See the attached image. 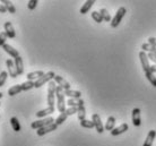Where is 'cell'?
Instances as JSON below:
<instances>
[{
  "label": "cell",
  "mask_w": 156,
  "mask_h": 146,
  "mask_svg": "<svg viewBox=\"0 0 156 146\" xmlns=\"http://www.w3.org/2000/svg\"><path fill=\"white\" fill-rule=\"evenodd\" d=\"M53 80L57 83V85H58V86L62 87L65 91H66V90H70V84L68 83L66 79L63 78V77H61V76L55 75V79H53Z\"/></svg>",
  "instance_id": "obj_11"
},
{
  "label": "cell",
  "mask_w": 156,
  "mask_h": 146,
  "mask_svg": "<svg viewBox=\"0 0 156 146\" xmlns=\"http://www.w3.org/2000/svg\"><path fill=\"white\" fill-rule=\"evenodd\" d=\"M155 137H156V131L155 130H149V133L147 134V137H146V139H145L144 145L143 146H152Z\"/></svg>",
  "instance_id": "obj_18"
},
{
  "label": "cell",
  "mask_w": 156,
  "mask_h": 146,
  "mask_svg": "<svg viewBox=\"0 0 156 146\" xmlns=\"http://www.w3.org/2000/svg\"><path fill=\"white\" fill-rule=\"evenodd\" d=\"M57 83L55 80H51L48 83V96H47V101H48V105L51 108H55V91H57Z\"/></svg>",
  "instance_id": "obj_2"
},
{
  "label": "cell",
  "mask_w": 156,
  "mask_h": 146,
  "mask_svg": "<svg viewBox=\"0 0 156 146\" xmlns=\"http://www.w3.org/2000/svg\"><path fill=\"white\" fill-rule=\"evenodd\" d=\"M65 91H63L62 87L57 86V91H55V98H57V108L58 110L62 113V112H66V105L67 102L65 101Z\"/></svg>",
  "instance_id": "obj_1"
},
{
  "label": "cell",
  "mask_w": 156,
  "mask_h": 146,
  "mask_svg": "<svg viewBox=\"0 0 156 146\" xmlns=\"http://www.w3.org/2000/svg\"><path fill=\"white\" fill-rule=\"evenodd\" d=\"M67 117H68V115H67L66 112H62V113H60V115H59L58 118L55 119V123H57L58 126H60V125H62V123L67 120Z\"/></svg>",
  "instance_id": "obj_29"
},
{
  "label": "cell",
  "mask_w": 156,
  "mask_h": 146,
  "mask_svg": "<svg viewBox=\"0 0 156 146\" xmlns=\"http://www.w3.org/2000/svg\"><path fill=\"white\" fill-rule=\"evenodd\" d=\"M2 49L5 50V52H7L9 55H12V58H17V57H20V52L17 51V49H14L12 45H9V44H5Z\"/></svg>",
  "instance_id": "obj_14"
},
{
  "label": "cell",
  "mask_w": 156,
  "mask_h": 146,
  "mask_svg": "<svg viewBox=\"0 0 156 146\" xmlns=\"http://www.w3.org/2000/svg\"><path fill=\"white\" fill-rule=\"evenodd\" d=\"M128 129H129V126L127 123H121L120 126L117 127V128H114L113 130L111 131V135H112V136H118V135H121V134H123V133H126Z\"/></svg>",
  "instance_id": "obj_13"
},
{
  "label": "cell",
  "mask_w": 156,
  "mask_h": 146,
  "mask_svg": "<svg viewBox=\"0 0 156 146\" xmlns=\"http://www.w3.org/2000/svg\"><path fill=\"white\" fill-rule=\"evenodd\" d=\"M151 71H152L153 74H155V73H156V65H153V66H151Z\"/></svg>",
  "instance_id": "obj_40"
},
{
  "label": "cell",
  "mask_w": 156,
  "mask_h": 146,
  "mask_svg": "<svg viewBox=\"0 0 156 146\" xmlns=\"http://www.w3.org/2000/svg\"><path fill=\"white\" fill-rule=\"evenodd\" d=\"M15 66H16V69H17V74L18 75H23L24 74V63H23V59H22V57H17L15 58Z\"/></svg>",
  "instance_id": "obj_17"
},
{
  "label": "cell",
  "mask_w": 156,
  "mask_h": 146,
  "mask_svg": "<svg viewBox=\"0 0 156 146\" xmlns=\"http://www.w3.org/2000/svg\"><path fill=\"white\" fill-rule=\"evenodd\" d=\"M100 14L101 16L103 17V20H105V22H111V16H110V12L106 10L105 8H102L101 10H100Z\"/></svg>",
  "instance_id": "obj_30"
},
{
  "label": "cell",
  "mask_w": 156,
  "mask_h": 146,
  "mask_svg": "<svg viewBox=\"0 0 156 146\" xmlns=\"http://www.w3.org/2000/svg\"><path fill=\"white\" fill-rule=\"evenodd\" d=\"M139 59H140L141 62V67L144 69V71H151V65H149V59H148V55L145 51L139 52Z\"/></svg>",
  "instance_id": "obj_6"
},
{
  "label": "cell",
  "mask_w": 156,
  "mask_h": 146,
  "mask_svg": "<svg viewBox=\"0 0 156 146\" xmlns=\"http://www.w3.org/2000/svg\"><path fill=\"white\" fill-rule=\"evenodd\" d=\"M55 120L52 117H48V118H43L41 119V120H36V121H33V123H31V127L33 128V129H41V128H43V127L45 126H49V125H51V123H53Z\"/></svg>",
  "instance_id": "obj_4"
},
{
  "label": "cell",
  "mask_w": 156,
  "mask_h": 146,
  "mask_svg": "<svg viewBox=\"0 0 156 146\" xmlns=\"http://www.w3.org/2000/svg\"><path fill=\"white\" fill-rule=\"evenodd\" d=\"M77 117H78V119H79L80 121L85 120V118H86V110H85V107H84V105H80V107H78Z\"/></svg>",
  "instance_id": "obj_27"
},
{
  "label": "cell",
  "mask_w": 156,
  "mask_h": 146,
  "mask_svg": "<svg viewBox=\"0 0 156 146\" xmlns=\"http://www.w3.org/2000/svg\"><path fill=\"white\" fill-rule=\"evenodd\" d=\"M148 43L152 44V45H154V47H156V37H149Z\"/></svg>",
  "instance_id": "obj_38"
},
{
  "label": "cell",
  "mask_w": 156,
  "mask_h": 146,
  "mask_svg": "<svg viewBox=\"0 0 156 146\" xmlns=\"http://www.w3.org/2000/svg\"><path fill=\"white\" fill-rule=\"evenodd\" d=\"M1 4L6 7V9H7L8 12H10V14H15V12H16V8H15V6L12 5V1H8V0H2V1H1Z\"/></svg>",
  "instance_id": "obj_23"
},
{
  "label": "cell",
  "mask_w": 156,
  "mask_h": 146,
  "mask_svg": "<svg viewBox=\"0 0 156 146\" xmlns=\"http://www.w3.org/2000/svg\"><path fill=\"white\" fill-rule=\"evenodd\" d=\"M8 76L9 75H8L7 71H1V73H0V87H2L5 85Z\"/></svg>",
  "instance_id": "obj_33"
},
{
  "label": "cell",
  "mask_w": 156,
  "mask_h": 146,
  "mask_svg": "<svg viewBox=\"0 0 156 146\" xmlns=\"http://www.w3.org/2000/svg\"><path fill=\"white\" fill-rule=\"evenodd\" d=\"M0 12H1V14H5V12H7V9H6V7H5L2 4H0Z\"/></svg>",
  "instance_id": "obj_39"
},
{
  "label": "cell",
  "mask_w": 156,
  "mask_h": 146,
  "mask_svg": "<svg viewBox=\"0 0 156 146\" xmlns=\"http://www.w3.org/2000/svg\"><path fill=\"white\" fill-rule=\"evenodd\" d=\"M147 55H148V59H149V60H152L153 62H154V65H156V55H155V53L148 52Z\"/></svg>",
  "instance_id": "obj_37"
},
{
  "label": "cell",
  "mask_w": 156,
  "mask_h": 146,
  "mask_svg": "<svg viewBox=\"0 0 156 146\" xmlns=\"http://www.w3.org/2000/svg\"><path fill=\"white\" fill-rule=\"evenodd\" d=\"M55 77V74L53 71H48L47 74H44V76H42L37 80H35V88H39V87H41L45 83H49L51 80H53Z\"/></svg>",
  "instance_id": "obj_5"
},
{
  "label": "cell",
  "mask_w": 156,
  "mask_h": 146,
  "mask_svg": "<svg viewBox=\"0 0 156 146\" xmlns=\"http://www.w3.org/2000/svg\"><path fill=\"white\" fill-rule=\"evenodd\" d=\"M133 126H136V127H139L141 123L140 109H138V108H135L133 110Z\"/></svg>",
  "instance_id": "obj_12"
},
{
  "label": "cell",
  "mask_w": 156,
  "mask_h": 146,
  "mask_svg": "<svg viewBox=\"0 0 156 146\" xmlns=\"http://www.w3.org/2000/svg\"><path fill=\"white\" fill-rule=\"evenodd\" d=\"M10 125H12L14 131H16V133L20 131V129H22L20 121H18V119L16 118V117H12V118H10Z\"/></svg>",
  "instance_id": "obj_25"
},
{
  "label": "cell",
  "mask_w": 156,
  "mask_h": 146,
  "mask_svg": "<svg viewBox=\"0 0 156 146\" xmlns=\"http://www.w3.org/2000/svg\"><path fill=\"white\" fill-rule=\"evenodd\" d=\"M92 121L94 123V127L96 128V131H98V134H102L104 131V127H103V123H102L101 117L98 113H94L92 116Z\"/></svg>",
  "instance_id": "obj_7"
},
{
  "label": "cell",
  "mask_w": 156,
  "mask_h": 146,
  "mask_svg": "<svg viewBox=\"0 0 156 146\" xmlns=\"http://www.w3.org/2000/svg\"><path fill=\"white\" fill-rule=\"evenodd\" d=\"M8 39L7 34H6V32H1L0 33V47H4L5 44H6V40Z\"/></svg>",
  "instance_id": "obj_34"
},
{
  "label": "cell",
  "mask_w": 156,
  "mask_h": 146,
  "mask_svg": "<svg viewBox=\"0 0 156 146\" xmlns=\"http://www.w3.org/2000/svg\"><path fill=\"white\" fill-rule=\"evenodd\" d=\"M114 125H115V118L110 116L108 120H106V125H105V129L109 131H112L114 129Z\"/></svg>",
  "instance_id": "obj_24"
},
{
  "label": "cell",
  "mask_w": 156,
  "mask_h": 146,
  "mask_svg": "<svg viewBox=\"0 0 156 146\" xmlns=\"http://www.w3.org/2000/svg\"><path fill=\"white\" fill-rule=\"evenodd\" d=\"M42 76H44V71L42 70H37V71H33V73H28L27 74V80H32V82H35L39 78H41Z\"/></svg>",
  "instance_id": "obj_15"
},
{
  "label": "cell",
  "mask_w": 156,
  "mask_h": 146,
  "mask_svg": "<svg viewBox=\"0 0 156 146\" xmlns=\"http://www.w3.org/2000/svg\"><path fill=\"white\" fill-rule=\"evenodd\" d=\"M126 12H127V9H126L125 7H120L119 9H118L117 12H115V15H114V17L112 18V20H111V26H112V27L115 28L119 26V24L121 23L122 18L125 17Z\"/></svg>",
  "instance_id": "obj_3"
},
{
  "label": "cell",
  "mask_w": 156,
  "mask_h": 146,
  "mask_svg": "<svg viewBox=\"0 0 156 146\" xmlns=\"http://www.w3.org/2000/svg\"><path fill=\"white\" fill-rule=\"evenodd\" d=\"M37 4H39L37 0H30L27 4V8L30 9V10H34V9L36 8V6H37Z\"/></svg>",
  "instance_id": "obj_35"
},
{
  "label": "cell",
  "mask_w": 156,
  "mask_h": 146,
  "mask_svg": "<svg viewBox=\"0 0 156 146\" xmlns=\"http://www.w3.org/2000/svg\"><path fill=\"white\" fill-rule=\"evenodd\" d=\"M20 92H23L22 85H20V84H17V85H14V86L10 87V88L8 90V95H9V96H14V95H16V94H20Z\"/></svg>",
  "instance_id": "obj_20"
},
{
  "label": "cell",
  "mask_w": 156,
  "mask_h": 146,
  "mask_svg": "<svg viewBox=\"0 0 156 146\" xmlns=\"http://www.w3.org/2000/svg\"><path fill=\"white\" fill-rule=\"evenodd\" d=\"M20 85H22V90H23L24 92H26V91H30V90H32L33 87H35V82H32V80H26V82L22 83Z\"/></svg>",
  "instance_id": "obj_26"
},
{
  "label": "cell",
  "mask_w": 156,
  "mask_h": 146,
  "mask_svg": "<svg viewBox=\"0 0 156 146\" xmlns=\"http://www.w3.org/2000/svg\"><path fill=\"white\" fill-rule=\"evenodd\" d=\"M145 76H146V78L149 80V83L152 84L154 87H156V77L154 76V74H153L152 71H146V73H145Z\"/></svg>",
  "instance_id": "obj_28"
},
{
  "label": "cell",
  "mask_w": 156,
  "mask_h": 146,
  "mask_svg": "<svg viewBox=\"0 0 156 146\" xmlns=\"http://www.w3.org/2000/svg\"><path fill=\"white\" fill-rule=\"evenodd\" d=\"M2 96H4V93H2V92H0V99H1Z\"/></svg>",
  "instance_id": "obj_41"
},
{
  "label": "cell",
  "mask_w": 156,
  "mask_h": 146,
  "mask_svg": "<svg viewBox=\"0 0 156 146\" xmlns=\"http://www.w3.org/2000/svg\"><path fill=\"white\" fill-rule=\"evenodd\" d=\"M94 4H95V1H94V0H88V1H86L85 4L83 5V7L80 8V14L84 15V14H86V12H88Z\"/></svg>",
  "instance_id": "obj_22"
},
{
  "label": "cell",
  "mask_w": 156,
  "mask_h": 146,
  "mask_svg": "<svg viewBox=\"0 0 156 146\" xmlns=\"http://www.w3.org/2000/svg\"><path fill=\"white\" fill-rule=\"evenodd\" d=\"M92 18H93V20L98 24L103 22V17L101 16L100 12H92Z\"/></svg>",
  "instance_id": "obj_32"
},
{
  "label": "cell",
  "mask_w": 156,
  "mask_h": 146,
  "mask_svg": "<svg viewBox=\"0 0 156 146\" xmlns=\"http://www.w3.org/2000/svg\"><path fill=\"white\" fill-rule=\"evenodd\" d=\"M80 126H82L83 128L92 129V128H94V123L92 121V120H87V119H85V120L80 121Z\"/></svg>",
  "instance_id": "obj_31"
},
{
  "label": "cell",
  "mask_w": 156,
  "mask_h": 146,
  "mask_svg": "<svg viewBox=\"0 0 156 146\" xmlns=\"http://www.w3.org/2000/svg\"><path fill=\"white\" fill-rule=\"evenodd\" d=\"M78 111V108H74V107H69L68 109L66 110V113L68 116H73L75 115V113H77Z\"/></svg>",
  "instance_id": "obj_36"
},
{
  "label": "cell",
  "mask_w": 156,
  "mask_h": 146,
  "mask_svg": "<svg viewBox=\"0 0 156 146\" xmlns=\"http://www.w3.org/2000/svg\"><path fill=\"white\" fill-rule=\"evenodd\" d=\"M53 112H55V108L48 107L47 109H43V110L37 111L35 116L37 117V118H44V117H47V116L52 115Z\"/></svg>",
  "instance_id": "obj_16"
},
{
  "label": "cell",
  "mask_w": 156,
  "mask_h": 146,
  "mask_svg": "<svg viewBox=\"0 0 156 146\" xmlns=\"http://www.w3.org/2000/svg\"><path fill=\"white\" fill-rule=\"evenodd\" d=\"M4 27H5V32H6V34H7L8 37H10V39H15L16 32H15V30H14V26H12V22H5Z\"/></svg>",
  "instance_id": "obj_10"
},
{
  "label": "cell",
  "mask_w": 156,
  "mask_h": 146,
  "mask_svg": "<svg viewBox=\"0 0 156 146\" xmlns=\"http://www.w3.org/2000/svg\"><path fill=\"white\" fill-rule=\"evenodd\" d=\"M63 91H65V90H63ZM65 95L68 96L69 99H80L82 92L74 91V90H66V91H65Z\"/></svg>",
  "instance_id": "obj_19"
},
{
  "label": "cell",
  "mask_w": 156,
  "mask_h": 146,
  "mask_svg": "<svg viewBox=\"0 0 156 146\" xmlns=\"http://www.w3.org/2000/svg\"><path fill=\"white\" fill-rule=\"evenodd\" d=\"M57 128H58V125L55 123H51V125H49V126H45V127H43V128H41V129H37V130H36V134H37V136H44L45 134H49L51 131L57 130Z\"/></svg>",
  "instance_id": "obj_8"
},
{
  "label": "cell",
  "mask_w": 156,
  "mask_h": 146,
  "mask_svg": "<svg viewBox=\"0 0 156 146\" xmlns=\"http://www.w3.org/2000/svg\"><path fill=\"white\" fill-rule=\"evenodd\" d=\"M6 66L8 68V75L10 76L12 78H16L18 74H17V69H16L15 62L12 61V59H7L6 60Z\"/></svg>",
  "instance_id": "obj_9"
},
{
  "label": "cell",
  "mask_w": 156,
  "mask_h": 146,
  "mask_svg": "<svg viewBox=\"0 0 156 146\" xmlns=\"http://www.w3.org/2000/svg\"><path fill=\"white\" fill-rule=\"evenodd\" d=\"M67 104L69 107H74V108H78L80 105H84V100L82 99H69L67 101Z\"/></svg>",
  "instance_id": "obj_21"
},
{
  "label": "cell",
  "mask_w": 156,
  "mask_h": 146,
  "mask_svg": "<svg viewBox=\"0 0 156 146\" xmlns=\"http://www.w3.org/2000/svg\"><path fill=\"white\" fill-rule=\"evenodd\" d=\"M0 104H1V103H0Z\"/></svg>",
  "instance_id": "obj_42"
}]
</instances>
